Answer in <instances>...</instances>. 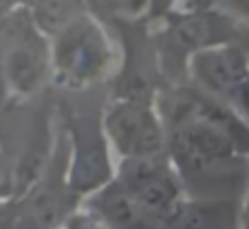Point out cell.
Returning <instances> with one entry per match:
<instances>
[{"label":"cell","instance_id":"cell-2","mask_svg":"<svg viewBox=\"0 0 249 229\" xmlns=\"http://www.w3.org/2000/svg\"><path fill=\"white\" fill-rule=\"evenodd\" d=\"M115 178L128 196L155 220H174L185 205L179 174L163 155L122 161Z\"/></svg>","mask_w":249,"mask_h":229},{"label":"cell","instance_id":"cell-6","mask_svg":"<svg viewBox=\"0 0 249 229\" xmlns=\"http://www.w3.org/2000/svg\"><path fill=\"white\" fill-rule=\"evenodd\" d=\"M113 181V165L106 135L89 130L75 139V159L71 165L69 183L75 192L95 194Z\"/></svg>","mask_w":249,"mask_h":229},{"label":"cell","instance_id":"cell-4","mask_svg":"<svg viewBox=\"0 0 249 229\" xmlns=\"http://www.w3.org/2000/svg\"><path fill=\"white\" fill-rule=\"evenodd\" d=\"M104 130L108 145L122 161L159 157L165 143L159 115L141 99L115 102L104 117Z\"/></svg>","mask_w":249,"mask_h":229},{"label":"cell","instance_id":"cell-8","mask_svg":"<svg viewBox=\"0 0 249 229\" xmlns=\"http://www.w3.org/2000/svg\"><path fill=\"white\" fill-rule=\"evenodd\" d=\"M66 229H106V225L89 210H80L69 218Z\"/></svg>","mask_w":249,"mask_h":229},{"label":"cell","instance_id":"cell-10","mask_svg":"<svg viewBox=\"0 0 249 229\" xmlns=\"http://www.w3.org/2000/svg\"><path fill=\"white\" fill-rule=\"evenodd\" d=\"M243 229H249V192H247V203L243 210Z\"/></svg>","mask_w":249,"mask_h":229},{"label":"cell","instance_id":"cell-3","mask_svg":"<svg viewBox=\"0 0 249 229\" xmlns=\"http://www.w3.org/2000/svg\"><path fill=\"white\" fill-rule=\"evenodd\" d=\"M53 64L73 84H89L104 77L113 66V47L106 31L93 18H75L57 35Z\"/></svg>","mask_w":249,"mask_h":229},{"label":"cell","instance_id":"cell-5","mask_svg":"<svg viewBox=\"0 0 249 229\" xmlns=\"http://www.w3.org/2000/svg\"><path fill=\"white\" fill-rule=\"evenodd\" d=\"M192 73L210 93L231 99L249 80V62L234 47L203 49L192 57Z\"/></svg>","mask_w":249,"mask_h":229},{"label":"cell","instance_id":"cell-9","mask_svg":"<svg viewBox=\"0 0 249 229\" xmlns=\"http://www.w3.org/2000/svg\"><path fill=\"white\" fill-rule=\"evenodd\" d=\"M230 102L234 104L236 115H238V117H243L245 122H249V80L245 82V84L240 86L234 95H231Z\"/></svg>","mask_w":249,"mask_h":229},{"label":"cell","instance_id":"cell-1","mask_svg":"<svg viewBox=\"0 0 249 229\" xmlns=\"http://www.w3.org/2000/svg\"><path fill=\"white\" fill-rule=\"evenodd\" d=\"M168 150L183 190H190L198 201L230 196L247 181L238 145L190 110L168 132Z\"/></svg>","mask_w":249,"mask_h":229},{"label":"cell","instance_id":"cell-7","mask_svg":"<svg viewBox=\"0 0 249 229\" xmlns=\"http://www.w3.org/2000/svg\"><path fill=\"white\" fill-rule=\"evenodd\" d=\"M86 210L93 211L106 225V229H159V220L141 210L117 178H113L99 192L90 194Z\"/></svg>","mask_w":249,"mask_h":229}]
</instances>
